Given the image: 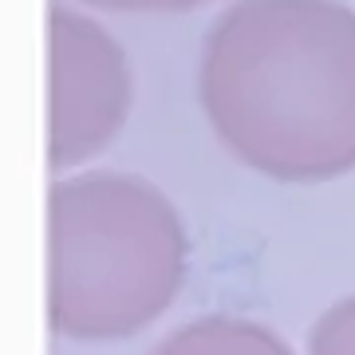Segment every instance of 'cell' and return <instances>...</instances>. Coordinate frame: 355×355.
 Segmentation results:
<instances>
[{"mask_svg":"<svg viewBox=\"0 0 355 355\" xmlns=\"http://www.w3.org/2000/svg\"><path fill=\"white\" fill-rule=\"evenodd\" d=\"M198 103L233 158L284 186L355 170V8L229 0L198 55Z\"/></svg>","mask_w":355,"mask_h":355,"instance_id":"cell-1","label":"cell"},{"mask_svg":"<svg viewBox=\"0 0 355 355\" xmlns=\"http://www.w3.org/2000/svg\"><path fill=\"white\" fill-rule=\"evenodd\" d=\"M48 324L67 340H127L186 284L190 237L162 186L123 170L51 178L44 198Z\"/></svg>","mask_w":355,"mask_h":355,"instance_id":"cell-2","label":"cell"},{"mask_svg":"<svg viewBox=\"0 0 355 355\" xmlns=\"http://www.w3.org/2000/svg\"><path fill=\"white\" fill-rule=\"evenodd\" d=\"M44 158L55 178L107 150L135 103V76L123 44L71 0L44 4Z\"/></svg>","mask_w":355,"mask_h":355,"instance_id":"cell-3","label":"cell"},{"mask_svg":"<svg viewBox=\"0 0 355 355\" xmlns=\"http://www.w3.org/2000/svg\"><path fill=\"white\" fill-rule=\"evenodd\" d=\"M150 355H292L288 340L249 316H198L158 340Z\"/></svg>","mask_w":355,"mask_h":355,"instance_id":"cell-4","label":"cell"},{"mask_svg":"<svg viewBox=\"0 0 355 355\" xmlns=\"http://www.w3.org/2000/svg\"><path fill=\"white\" fill-rule=\"evenodd\" d=\"M308 355H355V292L316 316L308 331Z\"/></svg>","mask_w":355,"mask_h":355,"instance_id":"cell-5","label":"cell"},{"mask_svg":"<svg viewBox=\"0 0 355 355\" xmlns=\"http://www.w3.org/2000/svg\"><path fill=\"white\" fill-rule=\"evenodd\" d=\"M103 8H123V12H178V8H193L202 0H87Z\"/></svg>","mask_w":355,"mask_h":355,"instance_id":"cell-6","label":"cell"}]
</instances>
